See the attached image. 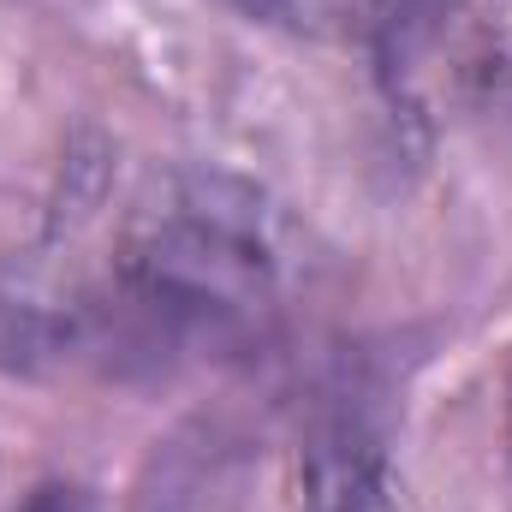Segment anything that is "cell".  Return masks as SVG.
I'll return each mask as SVG.
<instances>
[{
  "label": "cell",
  "instance_id": "cell-1",
  "mask_svg": "<svg viewBox=\"0 0 512 512\" xmlns=\"http://www.w3.org/2000/svg\"><path fill=\"white\" fill-rule=\"evenodd\" d=\"M280 298V256L256 203L215 179L161 185L114 245L108 280L66 310L54 346L108 358H215L262 340Z\"/></svg>",
  "mask_w": 512,
  "mask_h": 512
},
{
  "label": "cell",
  "instance_id": "cell-2",
  "mask_svg": "<svg viewBox=\"0 0 512 512\" xmlns=\"http://www.w3.org/2000/svg\"><path fill=\"white\" fill-rule=\"evenodd\" d=\"M489 0H382L376 6V30H382V60L399 84H411L417 72H429L441 54L465 60V42L477 36Z\"/></svg>",
  "mask_w": 512,
  "mask_h": 512
},
{
  "label": "cell",
  "instance_id": "cell-3",
  "mask_svg": "<svg viewBox=\"0 0 512 512\" xmlns=\"http://www.w3.org/2000/svg\"><path fill=\"white\" fill-rule=\"evenodd\" d=\"M18 512H96V501H90L78 483H42Z\"/></svg>",
  "mask_w": 512,
  "mask_h": 512
}]
</instances>
